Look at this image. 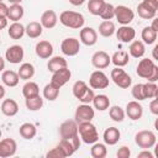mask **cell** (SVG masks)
<instances>
[{
    "mask_svg": "<svg viewBox=\"0 0 158 158\" xmlns=\"http://www.w3.org/2000/svg\"><path fill=\"white\" fill-rule=\"evenodd\" d=\"M59 21L62 25H64L65 27H69V28H74V30H78V28H81L84 26V16L79 12H75V11H70V10H67V11H63L60 15H59Z\"/></svg>",
    "mask_w": 158,
    "mask_h": 158,
    "instance_id": "obj_3",
    "label": "cell"
},
{
    "mask_svg": "<svg viewBox=\"0 0 158 158\" xmlns=\"http://www.w3.org/2000/svg\"><path fill=\"white\" fill-rule=\"evenodd\" d=\"M0 1H2V0H0Z\"/></svg>",
    "mask_w": 158,
    "mask_h": 158,
    "instance_id": "obj_60",
    "label": "cell"
},
{
    "mask_svg": "<svg viewBox=\"0 0 158 158\" xmlns=\"http://www.w3.org/2000/svg\"><path fill=\"white\" fill-rule=\"evenodd\" d=\"M90 154L93 158H105L107 154V148L104 143H93V147L90 149Z\"/></svg>",
    "mask_w": 158,
    "mask_h": 158,
    "instance_id": "obj_40",
    "label": "cell"
},
{
    "mask_svg": "<svg viewBox=\"0 0 158 158\" xmlns=\"http://www.w3.org/2000/svg\"><path fill=\"white\" fill-rule=\"evenodd\" d=\"M19 132H20V136L25 139H32L36 135H37V128L33 123H30V122H25L20 126L19 128Z\"/></svg>",
    "mask_w": 158,
    "mask_h": 158,
    "instance_id": "obj_25",
    "label": "cell"
},
{
    "mask_svg": "<svg viewBox=\"0 0 158 158\" xmlns=\"http://www.w3.org/2000/svg\"><path fill=\"white\" fill-rule=\"evenodd\" d=\"M36 54L42 58V59H47L53 54V46L51 42L48 41H40L36 44Z\"/></svg>",
    "mask_w": 158,
    "mask_h": 158,
    "instance_id": "obj_20",
    "label": "cell"
},
{
    "mask_svg": "<svg viewBox=\"0 0 158 158\" xmlns=\"http://www.w3.org/2000/svg\"><path fill=\"white\" fill-rule=\"evenodd\" d=\"M73 95L81 102V104H90L95 96L93 89H89L85 81L78 80L73 85Z\"/></svg>",
    "mask_w": 158,
    "mask_h": 158,
    "instance_id": "obj_4",
    "label": "cell"
},
{
    "mask_svg": "<svg viewBox=\"0 0 158 158\" xmlns=\"http://www.w3.org/2000/svg\"><path fill=\"white\" fill-rule=\"evenodd\" d=\"M137 157H138V158H153V154H152L148 149H144V151H142L141 153H138Z\"/></svg>",
    "mask_w": 158,
    "mask_h": 158,
    "instance_id": "obj_50",
    "label": "cell"
},
{
    "mask_svg": "<svg viewBox=\"0 0 158 158\" xmlns=\"http://www.w3.org/2000/svg\"><path fill=\"white\" fill-rule=\"evenodd\" d=\"M157 49H158V46H156V47L153 48V58H154V59H157V54H156V51H157Z\"/></svg>",
    "mask_w": 158,
    "mask_h": 158,
    "instance_id": "obj_56",
    "label": "cell"
},
{
    "mask_svg": "<svg viewBox=\"0 0 158 158\" xmlns=\"http://www.w3.org/2000/svg\"><path fill=\"white\" fill-rule=\"evenodd\" d=\"M0 44H1V41H0Z\"/></svg>",
    "mask_w": 158,
    "mask_h": 158,
    "instance_id": "obj_59",
    "label": "cell"
},
{
    "mask_svg": "<svg viewBox=\"0 0 158 158\" xmlns=\"http://www.w3.org/2000/svg\"><path fill=\"white\" fill-rule=\"evenodd\" d=\"M149 110L153 115H158V99L153 98V100L149 102Z\"/></svg>",
    "mask_w": 158,
    "mask_h": 158,
    "instance_id": "obj_48",
    "label": "cell"
},
{
    "mask_svg": "<svg viewBox=\"0 0 158 158\" xmlns=\"http://www.w3.org/2000/svg\"><path fill=\"white\" fill-rule=\"evenodd\" d=\"M59 135L62 138H70L78 135V123L75 120H67L59 126Z\"/></svg>",
    "mask_w": 158,
    "mask_h": 158,
    "instance_id": "obj_14",
    "label": "cell"
},
{
    "mask_svg": "<svg viewBox=\"0 0 158 158\" xmlns=\"http://www.w3.org/2000/svg\"><path fill=\"white\" fill-rule=\"evenodd\" d=\"M60 49L62 52L65 54V56H69V57H73V56H77L79 53V49H80V43H79V40L74 38V37H68V38H64L60 43Z\"/></svg>",
    "mask_w": 158,
    "mask_h": 158,
    "instance_id": "obj_8",
    "label": "cell"
},
{
    "mask_svg": "<svg viewBox=\"0 0 158 158\" xmlns=\"http://www.w3.org/2000/svg\"><path fill=\"white\" fill-rule=\"evenodd\" d=\"M23 7L20 5V4H12L10 7H9V11H7V19L14 21V22H17L19 20L22 19L23 16Z\"/></svg>",
    "mask_w": 158,
    "mask_h": 158,
    "instance_id": "obj_29",
    "label": "cell"
},
{
    "mask_svg": "<svg viewBox=\"0 0 158 158\" xmlns=\"http://www.w3.org/2000/svg\"><path fill=\"white\" fill-rule=\"evenodd\" d=\"M70 77H72V72L68 69V67H65V68H62V69H58V70L53 72L51 83H53L57 86L62 88L64 84H67L69 81Z\"/></svg>",
    "mask_w": 158,
    "mask_h": 158,
    "instance_id": "obj_13",
    "label": "cell"
},
{
    "mask_svg": "<svg viewBox=\"0 0 158 158\" xmlns=\"http://www.w3.org/2000/svg\"><path fill=\"white\" fill-rule=\"evenodd\" d=\"M99 16L102 20H111L112 17H115V6L112 4L105 2V5H104L101 12L99 14Z\"/></svg>",
    "mask_w": 158,
    "mask_h": 158,
    "instance_id": "obj_44",
    "label": "cell"
},
{
    "mask_svg": "<svg viewBox=\"0 0 158 158\" xmlns=\"http://www.w3.org/2000/svg\"><path fill=\"white\" fill-rule=\"evenodd\" d=\"M0 137H1V130H0Z\"/></svg>",
    "mask_w": 158,
    "mask_h": 158,
    "instance_id": "obj_58",
    "label": "cell"
},
{
    "mask_svg": "<svg viewBox=\"0 0 158 158\" xmlns=\"http://www.w3.org/2000/svg\"><path fill=\"white\" fill-rule=\"evenodd\" d=\"M157 33H158V32L154 31L151 26H147V27H144V28L142 30L141 37H142V40H143L144 43L152 44V43H154L156 40H157Z\"/></svg>",
    "mask_w": 158,
    "mask_h": 158,
    "instance_id": "obj_39",
    "label": "cell"
},
{
    "mask_svg": "<svg viewBox=\"0 0 158 158\" xmlns=\"http://www.w3.org/2000/svg\"><path fill=\"white\" fill-rule=\"evenodd\" d=\"M22 94H23L25 99L38 95L40 94V88H38L37 83H35V81H27L22 86Z\"/></svg>",
    "mask_w": 158,
    "mask_h": 158,
    "instance_id": "obj_38",
    "label": "cell"
},
{
    "mask_svg": "<svg viewBox=\"0 0 158 158\" xmlns=\"http://www.w3.org/2000/svg\"><path fill=\"white\" fill-rule=\"evenodd\" d=\"M80 146V138L79 135H75L70 138H62L58 143V147L63 151V153L65 154V157L72 156Z\"/></svg>",
    "mask_w": 158,
    "mask_h": 158,
    "instance_id": "obj_7",
    "label": "cell"
},
{
    "mask_svg": "<svg viewBox=\"0 0 158 158\" xmlns=\"http://www.w3.org/2000/svg\"><path fill=\"white\" fill-rule=\"evenodd\" d=\"M104 142L109 146H114L118 142L120 137H121V133L118 131V128L116 127H109L104 131Z\"/></svg>",
    "mask_w": 158,
    "mask_h": 158,
    "instance_id": "obj_23",
    "label": "cell"
},
{
    "mask_svg": "<svg viewBox=\"0 0 158 158\" xmlns=\"http://www.w3.org/2000/svg\"><path fill=\"white\" fill-rule=\"evenodd\" d=\"M5 69V59L0 56V72H2Z\"/></svg>",
    "mask_w": 158,
    "mask_h": 158,
    "instance_id": "obj_53",
    "label": "cell"
},
{
    "mask_svg": "<svg viewBox=\"0 0 158 158\" xmlns=\"http://www.w3.org/2000/svg\"><path fill=\"white\" fill-rule=\"evenodd\" d=\"M89 85L93 89H105L109 86V78L101 70H95L89 78Z\"/></svg>",
    "mask_w": 158,
    "mask_h": 158,
    "instance_id": "obj_9",
    "label": "cell"
},
{
    "mask_svg": "<svg viewBox=\"0 0 158 158\" xmlns=\"http://www.w3.org/2000/svg\"><path fill=\"white\" fill-rule=\"evenodd\" d=\"M137 75L143 78V79H147L148 81H152V83H156L158 80V67L154 64V62L149 58H143L138 62V65H137Z\"/></svg>",
    "mask_w": 158,
    "mask_h": 158,
    "instance_id": "obj_1",
    "label": "cell"
},
{
    "mask_svg": "<svg viewBox=\"0 0 158 158\" xmlns=\"http://www.w3.org/2000/svg\"><path fill=\"white\" fill-rule=\"evenodd\" d=\"M1 80L2 83L6 85V86H10V88H14L19 84V80H20V77L16 72L14 70H4L2 72V75H1Z\"/></svg>",
    "mask_w": 158,
    "mask_h": 158,
    "instance_id": "obj_24",
    "label": "cell"
},
{
    "mask_svg": "<svg viewBox=\"0 0 158 158\" xmlns=\"http://www.w3.org/2000/svg\"><path fill=\"white\" fill-rule=\"evenodd\" d=\"M59 86H57L53 83H48L44 88H43V98L49 100V101H54L58 95H59Z\"/></svg>",
    "mask_w": 158,
    "mask_h": 158,
    "instance_id": "obj_32",
    "label": "cell"
},
{
    "mask_svg": "<svg viewBox=\"0 0 158 158\" xmlns=\"http://www.w3.org/2000/svg\"><path fill=\"white\" fill-rule=\"evenodd\" d=\"M156 135L149 131V130H143V131H139L136 133L135 136V142L136 144L142 148V149H149L152 148L154 144H156Z\"/></svg>",
    "mask_w": 158,
    "mask_h": 158,
    "instance_id": "obj_5",
    "label": "cell"
},
{
    "mask_svg": "<svg viewBox=\"0 0 158 158\" xmlns=\"http://www.w3.org/2000/svg\"><path fill=\"white\" fill-rule=\"evenodd\" d=\"M85 0H69V2L74 6H79V5H83Z\"/></svg>",
    "mask_w": 158,
    "mask_h": 158,
    "instance_id": "obj_52",
    "label": "cell"
},
{
    "mask_svg": "<svg viewBox=\"0 0 158 158\" xmlns=\"http://www.w3.org/2000/svg\"><path fill=\"white\" fill-rule=\"evenodd\" d=\"M132 96L137 100V101H141V100H146V96H144V89H143V84L138 83L136 85H133L132 88Z\"/></svg>",
    "mask_w": 158,
    "mask_h": 158,
    "instance_id": "obj_45",
    "label": "cell"
},
{
    "mask_svg": "<svg viewBox=\"0 0 158 158\" xmlns=\"http://www.w3.org/2000/svg\"><path fill=\"white\" fill-rule=\"evenodd\" d=\"M116 32V37L118 41L123 42V43H128L132 42L136 37V31L133 27L128 26V25H122L121 27H118V30L115 31Z\"/></svg>",
    "mask_w": 158,
    "mask_h": 158,
    "instance_id": "obj_17",
    "label": "cell"
},
{
    "mask_svg": "<svg viewBox=\"0 0 158 158\" xmlns=\"http://www.w3.org/2000/svg\"><path fill=\"white\" fill-rule=\"evenodd\" d=\"M128 52L133 58H141L143 57L144 52H146V47L144 43L142 41H132L130 47H128Z\"/></svg>",
    "mask_w": 158,
    "mask_h": 158,
    "instance_id": "obj_28",
    "label": "cell"
},
{
    "mask_svg": "<svg viewBox=\"0 0 158 158\" xmlns=\"http://www.w3.org/2000/svg\"><path fill=\"white\" fill-rule=\"evenodd\" d=\"M9 1H10L11 4H20L22 0H9Z\"/></svg>",
    "mask_w": 158,
    "mask_h": 158,
    "instance_id": "obj_57",
    "label": "cell"
},
{
    "mask_svg": "<svg viewBox=\"0 0 158 158\" xmlns=\"http://www.w3.org/2000/svg\"><path fill=\"white\" fill-rule=\"evenodd\" d=\"M5 93H6V91H5V88L0 84V99H2V98L5 96Z\"/></svg>",
    "mask_w": 158,
    "mask_h": 158,
    "instance_id": "obj_54",
    "label": "cell"
},
{
    "mask_svg": "<svg viewBox=\"0 0 158 158\" xmlns=\"http://www.w3.org/2000/svg\"><path fill=\"white\" fill-rule=\"evenodd\" d=\"M111 79L121 89H127L132 84L131 77L123 69H121V67H116L111 70Z\"/></svg>",
    "mask_w": 158,
    "mask_h": 158,
    "instance_id": "obj_6",
    "label": "cell"
},
{
    "mask_svg": "<svg viewBox=\"0 0 158 158\" xmlns=\"http://www.w3.org/2000/svg\"><path fill=\"white\" fill-rule=\"evenodd\" d=\"M65 67H68L67 60H65L63 57H59V56L51 58V59L48 60V63H47V68H48V70L52 72V73L56 72V70H58V69L65 68Z\"/></svg>",
    "mask_w": 158,
    "mask_h": 158,
    "instance_id": "obj_34",
    "label": "cell"
},
{
    "mask_svg": "<svg viewBox=\"0 0 158 158\" xmlns=\"http://www.w3.org/2000/svg\"><path fill=\"white\" fill-rule=\"evenodd\" d=\"M151 27H152V28H153L154 31H157V32H158V26H157V19H154V20H153V22H152V26H151Z\"/></svg>",
    "mask_w": 158,
    "mask_h": 158,
    "instance_id": "obj_55",
    "label": "cell"
},
{
    "mask_svg": "<svg viewBox=\"0 0 158 158\" xmlns=\"http://www.w3.org/2000/svg\"><path fill=\"white\" fill-rule=\"evenodd\" d=\"M78 135L80 136L81 141L86 144H93L98 142L99 135L95 125L91 123V121H84L78 123Z\"/></svg>",
    "mask_w": 158,
    "mask_h": 158,
    "instance_id": "obj_2",
    "label": "cell"
},
{
    "mask_svg": "<svg viewBox=\"0 0 158 158\" xmlns=\"http://www.w3.org/2000/svg\"><path fill=\"white\" fill-rule=\"evenodd\" d=\"M94 109L90 106V104H81L77 107L75 110V115L74 118L77 121V123L79 122H84V121H91L94 118Z\"/></svg>",
    "mask_w": 158,
    "mask_h": 158,
    "instance_id": "obj_10",
    "label": "cell"
},
{
    "mask_svg": "<svg viewBox=\"0 0 158 158\" xmlns=\"http://www.w3.org/2000/svg\"><path fill=\"white\" fill-rule=\"evenodd\" d=\"M7 33H9L10 38L20 40L25 35V26L22 23H20V22H14V23L10 25V27L7 30Z\"/></svg>",
    "mask_w": 158,
    "mask_h": 158,
    "instance_id": "obj_30",
    "label": "cell"
},
{
    "mask_svg": "<svg viewBox=\"0 0 158 158\" xmlns=\"http://www.w3.org/2000/svg\"><path fill=\"white\" fill-rule=\"evenodd\" d=\"M125 114L128 116L130 120L137 121V120H139V118L142 117V115H143V107H142V105H141L137 100H133V101L127 102Z\"/></svg>",
    "mask_w": 158,
    "mask_h": 158,
    "instance_id": "obj_16",
    "label": "cell"
},
{
    "mask_svg": "<svg viewBox=\"0 0 158 158\" xmlns=\"http://www.w3.org/2000/svg\"><path fill=\"white\" fill-rule=\"evenodd\" d=\"M7 11L9 7L6 6V4L0 1V17H7Z\"/></svg>",
    "mask_w": 158,
    "mask_h": 158,
    "instance_id": "obj_49",
    "label": "cell"
},
{
    "mask_svg": "<svg viewBox=\"0 0 158 158\" xmlns=\"http://www.w3.org/2000/svg\"><path fill=\"white\" fill-rule=\"evenodd\" d=\"M58 22L57 14L53 10H46L41 16V25L44 28H53Z\"/></svg>",
    "mask_w": 158,
    "mask_h": 158,
    "instance_id": "obj_21",
    "label": "cell"
},
{
    "mask_svg": "<svg viewBox=\"0 0 158 158\" xmlns=\"http://www.w3.org/2000/svg\"><path fill=\"white\" fill-rule=\"evenodd\" d=\"M125 115H126V114H125L123 109L120 107V106H117V105L110 107V110H109V116H110V118H111L112 121H115V122H122L123 118H125Z\"/></svg>",
    "mask_w": 158,
    "mask_h": 158,
    "instance_id": "obj_41",
    "label": "cell"
},
{
    "mask_svg": "<svg viewBox=\"0 0 158 158\" xmlns=\"http://www.w3.org/2000/svg\"><path fill=\"white\" fill-rule=\"evenodd\" d=\"M128 60H130V56H128V52L126 51H117L111 57V62L116 67H125L128 63Z\"/></svg>",
    "mask_w": 158,
    "mask_h": 158,
    "instance_id": "obj_31",
    "label": "cell"
},
{
    "mask_svg": "<svg viewBox=\"0 0 158 158\" xmlns=\"http://www.w3.org/2000/svg\"><path fill=\"white\" fill-rule=\"evenodd\" d=\"M7 26V17H0V30H4Z\"/></svg>",
    "mask_w": 158,
    "mask_h": 158,
    "instance_id": "obj_51",
    "label": "cell"
},
{
    "mask_svg": "<svg viewBox=\"0 0 158 158\" xmlns=\"http://www.w3.org/2000/svg\"><path fill=\"white\" fill-rule=\"evenodd\" d=\"M116 156H117V158H130V156H131V151H130L128 147L122 146V147L118 148Z\"/></svg>",
    "mask_w": 158,
    "mask_h": 158,
    "instance_id": "obj_47",
    "label": "cell"
},
{
    "mask_svg": "<svg viewBox=\"0 0 158 158\" xmlns=\"http://www.w3.org/2000/svg\"><path fill=\"white\" fill-rule=\"evenodd\" d=\"M0 110L5 116L11 117V116H15L19 112V105L14 99H6V100L2 101V104L0 106Z\"/></svg>",
    "mask_w": 158,
    "mask_h": 158,
    "instance_id": "obj_22",
    "label": "cell"
},
{
    "mask_svg": "<svg viewBox=\"0 0 158 158\" xmlns=\"http://www.w3.org/2000/svg\"><path fill=\"white\" fill-rule=\"evenodd\" d=\"M115 17L121 25H128L133 20L135 12L125 5H118L115 7Z\"/></svg>",
    "mask_w": 158,
    "mask_h": 158,
    "instance_id": "obj_11",
    "label": "cell"
},
{
    "mask_svg": "<svg viewBox=\"0 0 158 158\" xmlns=\"http://www.w3.org/2000/svg\"><path fill=\"white\" fill-rule=\"evenodd\" d=\"M116 28H115V23L110 20H104L100 25H99V33L102 37H111L115 33Z\"/></svg>",
    "mask_w": 158,
    "mask_h": 158,
    "instance_id": "obj_33",
    "label": "cell"
},
{
    "mask_svg": "<svg viewBox=\"0 0 158 158\" xmlns=\"http://www.w3.org/2000/svg\"><path fill=\"white\" fill-rule=\"evenodd\" d=\"M79 37L85 46H94L98 41V33L93 27H83L79 32Z\"/></svg>",
    "mask_w": 158,
    "mask_h": 158,
    "instance_id": "obj_19",
    "label": "cell"
},
{
    "mask_svg": "<svg viewBox=\"0 0 158 158\" xmlns=\"http://www.w3.org/2000/svg\"><path fill=\"white\" fill-rule=\"evenodd\" d=\"M137 14H138L139 17H142V19H144V20H151V19H154L157 11L153 10V9H151L148 5H146V4L142 1V2L138 4V6H137Z\"/></svg>",
    "mask_w": 158,
    "mask_h": 158,
    "instance_id": "obj_35",
    "label": "cell"
},
{
    "mask_svg": "<svg viewBox=\"0 0 158 158\" xmlns=\"http://www.w3.org/2000/svg\"><path fill=\"white\" fill-rule=\"evenodd\" d=\"M23 56H25L23 48L19 44L10 46L5 52V59L12 64H19L23 59Z\"/></svg>",
    "mask_w": 158,
    "mask_h": 158,
    "instance_id": "obj_12",
    "label": "cell"
},
{
    "mask_svg": "<svg viewBox=\"0 0 158 158\" xmlns=\"http://www.w3.org/2000/svg\"><path fill=\"white\" fill-rule=\"evenodd\" d=\"M91 102L94 105V109H96L99 111H105L110 107V99H109V96H106L104 94L95 95Z\"/></svg>",
    "mask_w": 158,
    "mask_h": 158,
    "instance_id": "obj_27",
    "label": "cell"
},
{
    "mask_svg": "<svg viewBox=\"0 0 158 158\" xmlns=\"http://www.w3.org/2000/svg\"><path fill=\"white\" fill-rule=\"evenodd\" d=\"M46 157H48V158H65V154H64L63 151L57 146V147L52 148L51 151H48L47 154H46Z\"/></svg>",
    "mask_w": 158,
    "mask_h": 158,
    "instance_id": "obj_46",
    "label": "cell"
},
{
    "mask_svg": "<svg viewBox=\"0 0 158 158\" xmlns=\"http://www.w3.org/2000/svg\"><path fill=\"white\" fill-rule=\"evenodd\" d=\"M105 5V0H89L88 2V10L90 14L99 16V14L101 12L102 7Z\"/></svg>",
    "mask_w": 158,
    "mask_h": 158,
    "instance_id": "obj_42",
    "label": "cell"
},
{
    "mask_svg": "<svg viewBox=\"0 0 158 158\" xmlns=\"http://www.w3.org/2000/svg\"><path fill=\"white\" fill-rule=\"evenodd\" d=\"M42 31H43V27H42L41 22H37V21H32V22H30L25 27V33L30 38H37V37H40L42 35Z\"/></svg>",
    "mask_w": 158,
    "mask_h": 158,
    "instance_id": "obj_26",
    "label": "cell"
},
{
    "mask_svg": "<svg viewBox=\"0 0 158 158\" xmlns=\"http://www.w3.org/2000/svg\"><path fill=\"white\" fill-rule=\"evenodd\" d=\"M91 63L95 68L98 69H104L107 68L109 64L111 63V57L105 52V51H98L93 54L91 57Z\"/></svg>",
    "mask_w": 158,
    "mask_h": 158,
    "instance_id": "obj_18",
    "label": "cell"
},
{
    "mask_svg": "<svg viewBox=\"0 0 158 158\" xmlns=\"http://www.w3.org/2000/svg\"><path fill=\"white\" fill-rule=\"evenodd\" d=\"M143 89H144L146 99H153V98L158 96V86H157L156 83L147 81L146 84H143Z\"/></svg>",
    "mask_w": 158,
    "mask_h": 158,
    "instance_id": "obj_43",
    "label": "cell"
},
{
    "mask_svg": "<svg viewBox=\"0 0 158 158\" xmlns=\"http://www.w3.org/2000/svg\"><path fill=\"white\" fill-rule=\"evenodd\" d=\"M25 104H26V107L30 110V111H37L40 110L42 106H43V99L38 95L36 96H31V98H27L25 100Z\"/></svg>",
    "mask_w": 158,
    "mask_h": 158,
    "instance_id": "obj_37",
    "label": "cell"
},
{
    "mask_svg": "<svg viewBox=\"0 0 158 158\" xmlns=\"http://www.w3.org/2000/svg\"><path fill=\"white\" fill-rule=\"evenodd\" d=\"M17 144L16 141L12 138H4L0 141V157L1 158H7L11 157L16 153Z\"/></svg>",
    "mask_w": 158,
    "mask_h": 158,
    "instance_id": "obj_15",
    "label": "cell"
},
{
    "mask_svg": "<svg viewBox=\"0 0 158 158\" xmlns=\"http://www.w3.org/2000/svg\"><path fill=\"white\" fill-rule=\"evenodd\" d=\"M17 74H19L20 79L28 80L35 75V67L31 63H22L20 65V68H19Z\"/></svg>",
    "mask_w": 158,
    "mask_h": 158,
    "instance_id": "obj_36",
    "label": "cell"
}]
</instances>
